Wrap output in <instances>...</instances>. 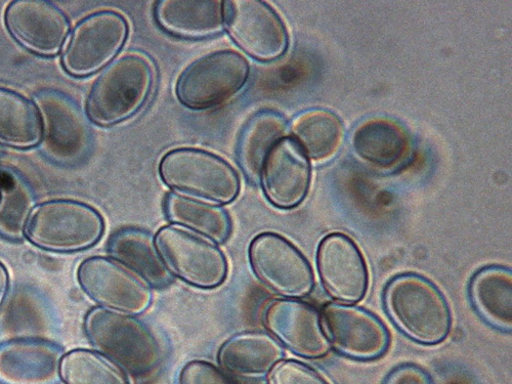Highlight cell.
I'll use <instances>...</instances> for the list:
<instances>
[{
  "label": "cell",
  "mask_w": 512,
  "mask_h": 384,
  "mask_svg": "<svg viewBox=\"0 0 512 384\" xmlns=\"http://www.w3.org/2000/svg\"><path fill=\"white\" fill-rule=\"evenodd\" d=\"M83 327L100 354L134 377L150 376L163 362L164 351L156 336L132 315L98 307L85 316Z\"/></svg>",
  "instance_id": "1"
},
{
  "label": "cell",
  "mask_w": 512,
  "mask_h": 384,
  "mask_svg": "<svg viewBox=\"0 0 512 384\" xmlns=\"http://www.w3.org/2000/svg\"><path fill=\"white\" fill-rule=\"evenodd\" d=\"M383 300L394 324L416 343L435 346L447 338L450 308L443 293L428 279L400 275L388 284Z\"/></svg>",
  "instance_id": "2"
},
{
  "label": "cell",
  "mask_w": 512,
  "mask_h": 384,
  "mask_svg": "<svg viewBox=\"0 0 512 384\" xmlns=\"http://www.w3.org/2000/svg\"><path fill=\"white\" fill-rule=\"evenodd\" d=\"M149 58L128 54L110 64L98 77L87 101L89 118L112 126L135 116L147 103L155 85Z\"/></svg>",
  "instance_id": "3"
},
{
  "label": "cell",
  "mask_w": 512,
  "mask_h": 384,
  "mask_svg": "<svg viewBox=\"0 0 512 384\" xmlns=\"http://www.w3.org/2000/svg\"><path fill=\"white\" fill-rule=\"evenodd\" d=\"M105 232L101 213L75 200H52L34 207L25 238L35 247L55 253L88 250L100 242Z\"/></svg>",
  "instance_id": "4"
},
{
  "label": "cell",
  "mask_w": 512,
  "mask_h": 384,
  "mask_svg": "<svg viewBox=\"0 0 512 384\" xmlns=\"http://www.w3.org/2000/svg\"><path fill=\"white\" fill-rule=\"evenodd\" d=\"M159 175L170 189L219 204L233 202L240 192L235 169L219 156L200 149L169 151L160 161Z\"/></svg>",
  "instance_id": "5"
},
{
  "label": "cell",
  "mask_w": 512,
  "mask_h": 384,
  "mask_svg": "<svg viewBox=\"0 0 512 384\" xmlns=\"http://www.w3.org/2000/svg\"><path fill=\"white\" fill-rule=\"evenodd\" d=\"M249 71L248 62L234 51L208 54L181 73L176 96L183 106L193 110L224 105L245 87Z\"/></svg>",
  "instance_id": "6"
},
{
  "label": "cell",
  "mask_w": 512,
  "mask_h": 384,
  "mask_svg": "<svg viewBox=\"0 0 512 384\" xmlns=\"http://www.w3.org/2000/svg\"><path fill=\"white\" fill-rule=\"evenodd\" d=\"M155 245L172 275L199 289H215L228 276L225 254L215 244L175 226L162 227Z\"/></svg>",
  "instance_id": "7"
},
{
  "label": "cell",
  "mask_w": 512,
  "mask_h": 384,
  "mask_svg": "<svg viewBox=\"0 0 512 384\" xmlns=\"http://www.w3.org/2000/svg\"><path fill=\"white\" fill-rule=\"evenodd\" d=\"M248 260L256 278L282 296L297 300L314 289L313 270L303 253L276 233L254 237Z\"/></svg>",
  "instance_id": "8"
},
{
  "label": "cell",
  "mask_w": 512,
  "mask_h": 384,
  "mask_svg": "<svg viewBox=\"0 0 512 384\" xmlns=\"http://www.w3.org/2000/svg\"><path fill=\"white\" fill-rule=\"evenodd\" d=\"M125 18L113 11L90 15L74 29L62 57L66 72L75 77L94 74L121 51L128 36Z\"/></svg>",
  "instance_id": "9"
},
{
  "label": "cell",
  "mask_w": 512,
  "mask_h": 384,
  "mask_svg": "<svg viewBox=\"0 0 512 384\" xmlns=\"http://www.w3.org/2000/svg\"><path fill=\"white\" fill-rule=\"evenodd\" d=\"M77 282L100 308L127 315H140L152 303L148 286L113 259L91 256L77 268Z\"/></svg>",
  "instance_id": "10"
},
{
  "label": "cell",
  "mask_w": 512,
  "mask_h": 384,
  "mask_svg": "<svg viewBox=\"0 0 512 384\" xmlns=\"http://www.w3.org/2000/svg\"><path fill=\"white\" fill-rule=\"evenodd\" d=\"M225 22L235 44L260 62H274L288 49V34L278 14L260 0L224 2Z\"/></svg>",
  "instance_id": "11"
},
{
  "label": "cell",
  "mask_w": 512,
  "mask_h": 384,
  "mask_svg": "<svg viewBox=\"0 0 512 384\" xmlns=\"http://www.w3.org/2000/svg\"><path fill=\"white\" fill-rule=\"evenodd\" d=\"M36 102L42 121V150L61 164L80 161L90 151L92 130L79 107L55 91L41 92Z\"/></svg>",
  "instance_id": "12"
},
{
  "label": "cell",
  "mask_w": 512,
  "mask_h": 384,
  "mask_svg": "<svg viewBox=\"0 0 512 384\" xmlns=\"http://www.w3.org/2000/svg\"><path fill=\"white\" fill-rule=\"evenodd\" d=\"M323 324L332 346L349 358L374 360L389 348L390 335L386 326L363 309L329 304L323 310Z\"/></svg>",
  "instance_id": "13"
},
{
  "label": "cell",
  "mask_w": 512,
  "mask_h": 384,
  "mask_svg": "<svg viewBox=\"0 0 512 384\" xmlns=\"http://www.w3.org/2000/svg\"><path fill=\"white\" fill-rule=\"evenodd\" d=\"M264 322L271 335L296 356L320 359L330 352L319 312L313 306L292 298L272 302Z\"/></svg>",
  "instance_id": "14"
},
{
  "label": "cell",
  "mask_w": 512,
  "mask_h": 384,
  "mask_svg": "<svg viewBox=\"0 0 512 384\" xmlns=\"http://www.w3.org/2000/svg\"><path fill=\"white\" fill-rule=\"evenodd\" d=\"M317 262L322 284L335 301L353 305L363 300L369 284L368 269L350 237L340 233L326 236L319 245Z\"/></svg>",
  "instance_id": "15"
},
{
  "label": "cell",
  "mask_w": 512,
  "mask_h": 384,
  "mask_svg": "<svg viewBox=\"0 0 512 384\" xmlns=\"http://www.w3.org/2000/svg\"><path fill=\"white\" fill-rule=\"evenodd\" d=\"M10 34L28 51L42 57L58 55L69 36L70 23L56 6L39 0H17L5 15Z\"/></svg>",
  "instance_id": "16"
},
{
  "label": "cell",
  "mask_w": 512,
  "mask_h": 384,
  "mask_svg": "<svg viewBox=\"0 0 512 384\" xmlns=\"http://www.w3.org/2000/svg\"><path fill=\"white\" fill-rule=\"evenodd\" d=\"M260 181L268 201L279 209H292L306 198L311 184L310 163L297 143L282 139L268 154Z\"/></svg>",
  "instance_id": "17"
},
{
  "label": "cell",
  "mask_w": 512,
  "mask_h": 384,
  "mask_svg": "<svg viewBox=\"0 0 512 384\" xmlns=\"http://www.w3.org/2000/svg\"><path fill=\"white\" fill-rule=\"evenodd\" d=\"M64 352L50 340L20 337L0 344V384H57Z\"/></svg>",
  "instance_id": "18"
},
{
  "label": "cell",
  "mask_w": 512,
  "mask_h": 384,
  "mask_svg": "<svg viewBox=\"0 0 512 384\" xmlns=\"http://www.w3.org/2000/svg\"><path fill=\"white\" fill-rule=\"evenodd\" d=\"M154 14L165 32L185 39L210 38L225 28V7L221 0H161Z\"/></svg>",
  "instance_id": "19"
},
{
  "label": "cell",
  "mask_w": 512,
  "mask_h": 384,
  "mask_svg": "<svg viewBox=\"0 0 512 384\" xmlns=\"http://www.w3.org/2000/svg\"><path fill=\"white\" fill-rule=\"evenodd\" d=\"M108 251L114 261L141 277L150 286L162 289L174 281L156 248L150 233L125 228L113 234Z\"/></svg>",
  "instance_id": "20"
},
{
  "label": "cell",
  "mask_w": 512,
  "mask_h": 384,
  "mask_svg": "<svg viewBox=\"0 0 512 384\" xmlns=\"http://www.w3.org/2000/svg\"><path fill=\"white\" fill-rule=\"evenodd\" d=\"M284 357L278 341L260 331L238 333L221 347L218 360L221 367L240 376H261L270 371Z\"/></svg>",
  "instance_id": "21"
},
{
  "label": "cell",
  "mask_w": 512,
  "mask_h": 384,
  "mask_svg": "<svg viewBox=\"0 0 512 384\" xmlns=\"http://www.w3.org/2000/svg\"><path fill=\"white\" fill-rule=\"evenodd\" d=\"M353 144L359 156L383 168L399 165L410 152L409 136L404 128L383 118L362 123L355 132Z\"/></svg>",
  "instance_id": "22"
},
{
  "label": "cell",
  "mask_w": 512,
  "mask_h": 384,
  "mask_svg": "<svg viewBox=\"0 0 512 384\" xmlns=\"http://www.w3.org/2000/svg\"><path fill=\"white\" fill-rule=\"evenodd\" d=\"M285 131L284 118L273 111H261L248 120L238 142L237 158L250 182L260 181L265 160Z\"/></svg>",
  "instance_id": "23"
},
{
  "label": "cell",
  "mask_w": 512,
  "mask_h": 384,
  "mask_svg": "<svg viewBox=\"0 0 512 384\" xmlns=\"http://www.w3.org/2000/svg\"><path fill=\"white\" fill-rule=\"evenodd\" d=\"M472 302L481 317L499 330L512 328V276L500 267L478 272L469 288Z\"/></svg>",
  "instance_id": "24"
},
{
  "label": "cell",
  "mask_w": 512,
  "mask_h": 384,
  "mask_svg": "<svg viewBox=\"0 0 512 384\" xmlns=\"http://www.w3.org/2000/svg\"><path fill=\"white\" fill-rule=\"evenodd\" d=\"M167 219L206 237L211 242L224 243L231 233V220L222 207L170 193L164 201Z\"/></svg>",
  "instance_id": "25"
},
{
  "label": "cell",
  "mask_w": 512,
  "mask_h": 384,
  "mask_svg": "<svg viewBox=\"0 0 512 384\" xmlns=\"http://www.w3.org/2000/svg\"><path fill=\"white\" fill-rule=\"evenodd\" d=\"M41 139L38 108L23 96L0 88V144L28 149L37 146Z\"/></svg>",
  "instance_id": "26"
},
{
  "label": "cell",
  "mask_w": 512,
  "mask_h": 384,
  "mask_svg": "<svg viewBox=\"0 0 512 384\" xmlns=\"http://www.w3.org/2000/svg\"><path fill=\"white\" fill-rule=\"evenodd\" d=\"M295 142L314 160L332 157L344 138V127L336 115L312 110L298 116L292 124Z\"/></svg>",
  "instance_id": "27"
},
{
  "label": "cell",
  "mask_w": 512,
  "mask_h": 384,
  "mask_svg": "<svg viewBox=\"0 0 512 384\" xmlns=\"http://www.w3.org/2000/svg\"><path fill=\"white\" fill-rule=\"evenodd\" d=\"M64 384H131L124 372L98 352L76 349L62 358Z\"/></svg>",
  "instance_id": "28"
},
{
  "label": "cell",
  "mask_w": 512,
  "mask_h": 384,
  "mask_svg": "<svg viewBox=\"0 0 512 384\" xmlns=\"http://www.w3.org/2000/svg\"><path fill=\"white\" fill-rule=\"evenodd\" d=\"M33 209L34 196L29 186L18 176L6 175L0 195V236L13 241L24 239Z\"/></svg>",
  "instance_id": "29"
},
{
  "label": "cell",
  "mask_w": 512,
  "mask_h": 384,
  "mask_svg": "<svg viewBox=\"0 0 512 384\" xmlns=\"http://www.w3.org/2000/svg\"><path fill=\"white\" fill-rule=\"evenodd\" d=\"M268 384H331L312 367L298 361H280L271 371Z\"/></svg>",
  "instance_id": "30"
},
{
  "label": "cell",
  "mask_w": 512,
  "mask_h": 384,
  "mask_svg": "<svg viewBox=\"0 0 512 384\" xmlns=\"http://www.w3.org/2000/svg\"><path fill=\"white\" fill-rule=\"evenodd\" d=\"M179 384H237L224 370L207 361L195 360L181 370Z\"/></svg>",
  "instance_id": "31"
},
{
  "label": "cell",
  "mask_w": 512,
  "mask_h": 384,
  "mask_svg": "<svg viewBox=\"0 0 512 384\" xmlns=\"http://www.w3.org/2000/svg\"><path fill=\"white\" fill-rule=\"evenodd\" d=\"M384 384H433L428 373L414 365L395 369Z\"/></svg>",
  "instance_id": "32"
},
{
  "label": "cell",
  "mask_w": 512,
  "mask_h": 384,
  "mask_svg": "<svg viewBox=\"0 0 512 384\" xmlns=\"http://www.w3.org/2000/svg\"><path fill=\"white\" fill-rule=\"evenodd\" d=\"M11 286L10 274L4 263L0 262V312H2Z\"/></svg>",
  "instance_id": "33"
},
{
  "label": "cell",
  "mask_w": 512,
  "mask_h": 384,
  "mask_svg": "<svg viewBox=\"0 0 512 384\" xmlns=\"http://www.w3.org/2000/svg\"><path fill=\"white\" fill-rule=\"evenodd\" d=\"M3 179L0 177V195H2Z\"/></svg>",
  "instance_id": "34"
}]
</instances>
